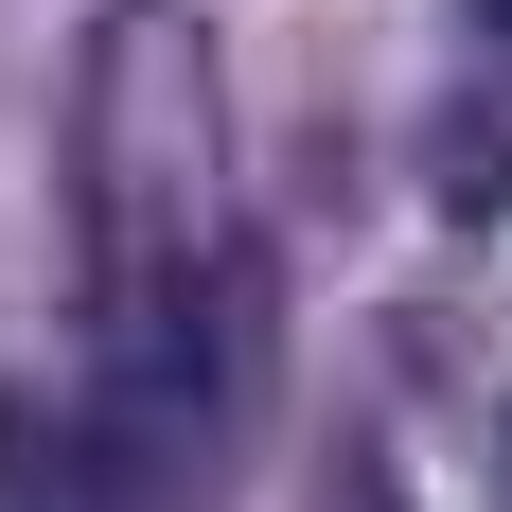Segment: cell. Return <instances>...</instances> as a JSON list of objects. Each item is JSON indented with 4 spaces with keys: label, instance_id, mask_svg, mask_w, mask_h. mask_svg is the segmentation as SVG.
Returning <instances> with one entry per match:
<instances>
[{
    "label": "cell",
    "instance_id": "1",
    "mask_svg": "<svg viewBox=\"0 0 512 512\" xmlns=\"http://www.w3.org/2000/svg\"><path fill=\"white\" fill-rule=\"evenodd\" d=\"M477 36H512V0H477Z\"/></svg>",
    "mask_w": 512,
    "mask_h": 512
}]
</instances>
